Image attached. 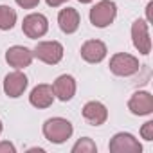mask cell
Masks as SVG:
<instances>
[{"label":"cell","mask_w":153,"mask_h":153,"mask_svg":"<svg viewBox=\"0 0 153 153\" xmlns=\"http://www.w3.org/2000/svg\"><path fill=\"white\" fill-rule=\"evenodd\" d=\"M42 131H43V137L49 142H52V144H63V142H67L72 137L74 126L65 117H51V119H47L43 123Z\"/></svg>","instance_id":"cell-1"},{"label":"cell","mask_w":153,"mask_h":153,"mask_svg":"<svg viewBox=\"0 0 153 153\" xmlns=\"http://www.w3.org/2000/svg\"><path fill=\"white\" fill-rule=\"evenodd\" d=\"M16 20H18V15L11 6L0 4V31H11Z\"/></svg>","instance_id":"cell-16"},{"label":"cell","mask_w":153,"mask_h":153,"mask_svg":"<svg viewBox=\"0 0 153 153\" xmlns=\"http://www.w3.org/2000/svg\"><path fill=\"white\" fill-rule=\"evenodd\" d=\"M78 2H81V4H90L92 0H78Z\"/></svg>","instance_id":"cell-22"},{"label":"cell","mask_w":153,"mask_h":153,"mask_svg":"<svg viewBox=\"0 0 153 153\" xmlns=\"http://www.w3.org/2000/svg\"><path fill=\"white\" fill-rule=\"evenodd\" d=\"M108 149L112 153H140L142 144L128 131H119L110 139Z\"/></svg>","instance_id":"cell-7"},{"label":"cell","mask_w":153,"mask_h":153,"mask_svg":"<svg viewBox=\"0 0 153 153\" xmlns=\"http://www.w3.org/2000/svg\"><path fill=\"white\" fill-rule=\"evenodd\" d=\"M131 43L133 47L148 56L151 52V38H149V27H148V22L142 20V18H137L133 24H131Z\"/></svg>","instance_id":"cell-5"},{"label":"cell","mask_w":153,"mask_h":153,"mask_svg":"<svg viewBox=\"0 0 153 153\" xmlns=\"http://www.w3.org/2000/svg\"><path fill=\"white\" fill-rule=\"evenodd\" d=\"M110 70L115 76H121V78H130V76L139 72V58H135L133 54L128 52H115L110 58Z\"/></svg>","instance_id":"cell-3"},{"label":"cell","mask_w":153,"mask_h":153,"mask_svg":"<svg viewBox=\"0 0 153 153\" xmlns=\"http://www.w3.org/2000/svg\"><path fill=\"white\" fill-rule=\"evenodd\" d=\"M22 31L27 38L31 40H36V38H42L47 34L49 31V20L45 15L42 13H31L24 18L22 22Z\"/></svg>","instance_id":"cell-6"},{"label":"cell","mask_w":153,"mask_h":153,"mask_svg":"<svg viewBox=\"0 0 153 153\" xmlns=\"http://www.w3.org/2000/svg\"><path fill=\"white\" fill-rule=\"evenodd\" d=\"M54 92H52V85H47V83H40L36 85L31 94H29V103L38 108V110H43V108H49L52 103H54Z\"/></svg>","instance_id":"cell-13"},{"label":"cell","mask_w":153,"mask_h":153,"mask_svg":"<svg viewBox=\"0 0 153 153\" xmlns=\"http://www.w3.org/2000/svg\"><path fill=\"white\" fill-rule=\"evenodd\" d=\"M81 114H83V119L88 124H92V126H101L108 119V108L101 101H88V103H85Z\"/></svg>","instance_id":"cell-12"},{"label":"cell","mask_w":153,"mask_h":153,"mask_svg":"<svg viewBox=\"0 0 153 153\" xmlns=\"http://www.w3.org/2000/svg\"><path fill=\"white\" fill-rule=\"evenodd\" d=\"M15 2H16L22 9H34V7L40 4V0H15Z\"/></svg>","instance_id":"cell-19"},{"label":"cell","mask_w":153,"mask_h":153,"mask_svg":"<svg viewBox=\"0 0 153 153\" xmlns=\"http://www.w3.org/2000/svg\"><path fill=\"white\" fill-rule=\"evenodd\" d=\"M0 153H16V148H15L13 142L2 140V142H0Z\"/></svg>","instance_id":"cell-20"},{"label":"cell","mask_w":153,"mask_h":153,"mask_svg":"<svg viewBox=\"0 0 153 153\" xmlns=\"http://www.w3.org/2000/svg\"><path fill=\"white\" fill-rule=\"evenodd\" d=\"M27 85H29L27 76L22 70H16V68L4 78V92H6L7 97H13V99L24 96V92L27 90Z\"/></svg>","instance_id":"cell-8"},{"label":"cell","mask_w":153,"mask_h":153,"mask_svg":"<svg viewBox=\"0 0 153 153\" xmlns=\"http://www.w3.org/2000/svg\"><path fill=\"white\" fill-rule=\"evenodd\" d=\"M63 45L56 40H51V42H38L33 54L34 58H38L40 61L47 63V65H58L61 59H63Z\"/></svg>","instance_id":"cell-4"},{"label":"cell","mask_w":153,"mask_h":153,"mask_svg":"<svg viewBox=\"0 0 153 153\" xmlns=\"http://www.w3.org/2000/svg\"><path fill=\"white\" fill-rule=\"evenodd\" d=\"M81 58L87 61V63H101L106 54H108V49L105 45V42L101 40H88L81 45Z\"/></svg>","instance_id":"cell-14"},{"label":"cell","mask_w":153,"mask_h":153,"mask_svg":"<svg viewBox=\"0 0 153 153\" xmlns=\"http://www.w3.org/2000/svg\"><path fill=\"white\" fill-rule=\"evenodd\" d=\"M2 130H4V124H2V121H0V133H2Z\"/></svg>","instance_id":"cell-23"},{"label":"cell","mask_w":153,"mask_h":153,"mask_svg":"<svg viewBox=\"0 0 153 153\" xmlns=\"http://www.w3.org/2000/svg\"><path fill=\"white\" fill-rule=\"evenodd\" d=\"M34 59V54L31 49L24 47V45H13L6 51V61L9 63V67L16 68V70H24L27 68Z\"/></svg>","instance_id":"cell-9"},{"label":"cell","mask_w":153,"mask_h":153,"mask_svg":"<svg viewBox=\"0 0 153 153\" xmlns=\"http://www.w3.org/2000/svg\"><path fill=\"white\" fill-rule=\"evenodd\" d=\"M76 88H78V85H76L74 76H70V74H61V76H58V78L54 79V83H52L54 97H58V99L63 101V103L70 101V99L76 96Z\"/></svg>","instance_id":"cell-11"},{"label":"cell","mask_w":153,"mask_h":153,"mask_svg":"<svg viewBox=\"0 0 153 153\" xmlns=\"http://www.w3.org/2000/svg\"><path fill=\"white\" fill-rule=\"evenodd\" d=\"M128 110L133 115H151L153 114V96L148 90H137L128 101Z\"/></svg>","instance_id":"cell-10"},{"label":"cell","mask_w":153,"mask_h":153,"mask_svg":"<svg viewBox=\"0 0 153 153\" xmlns=\"http://www.w3.org/2000/svg\"><path fill=\"white\" fill-rule=\"evenodd\" d=\"M140 137L144 140H153V121H146L140 128Z\"/></svg>","instance_id":"cell-18"},{"label":"cell","mask_w":153,"mask_h":153,"mask_svg":"<svg viewBox=\"0 0 153 153\" xmlns=\"http://www.w3.org/2000/svg\"><path fill=\"white\" fill-rule=\"evenodd\" d=\"M115 16H117V4L114 0H99L96 6H92L88 13L90 24L97 29H105L110 24H114Z\"/></svg>","instance_id":"cell-2"},{"label":"cell","mask_w":153,"mask_h":153,"mask_svg":"<svg viewBox=\"0 0 153 153\" xmlns=\"http://www.w3.org/2000/svg\"><path fill=\"white\" fill-rule=\"evenodd\" d=\"M79 22H81V16L78 9L74 7H65L58 13V25L65 34H74L79 29Z\"/></svg>","instance_id":"cell-15"},{"label":"cell","mask_w":153,"mask_h":153,"mask_svg":"<svg viewBox=\"0 0 153 153\" xmlns=\"http://www.w3.org/2000/svg\"><path fill=\"white\" fill-rule=\"evenodd\" d=\"M70 151L72 153H96L97 151V146H96V142L90 137H81L78 142L72 146Z\"/></svg>","instance_id":"cell-17"},{"label":"cell","mask_w":153,"mask_h":153,"mask_svg":"<svg viewBox=\"0 0 153 153\" xmlns=\"http://www.w3.org/2000/svg\"><path fill=\"white\" fill-rule=\"evenodd\" d=\"M45 2H47L49 7H59V6H63L65 2H68V0H45Z\"/></svg>","instance_id":"cell-21"}]
</instances>
